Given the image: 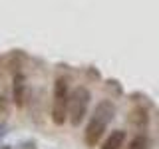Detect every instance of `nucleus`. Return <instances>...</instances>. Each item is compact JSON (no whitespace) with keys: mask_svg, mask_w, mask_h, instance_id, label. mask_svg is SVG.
I'll list each match as a JSON object with an SVG mask.
<instances>
[{"mask_svg":"<svg viewBox=\"0 0 159 149\" xmlns=\"http://www.w3.org/2000/svg\"><path fill=\"white\" fill-rule=\"evenodd\" d=\"M113 117H116V106L109 99H102L96 106V109H93L92 117H89V123H88L86 131H84V143L92 149L96 147L102 141V137L106 135L107 125L111 123Z\"/></svg>","mask_w":159,"mask_h":149,"instance_id":"obj_1","label":"nucleus"},{"mask_svg":"<svg viewBox=\"0 0 159 149\" xmlns=\"http://www.w3.org/2000/svg\"><path fill=\"white\" fill-rule=\"evenodd\" d=\"M70 89H68V79L66 78H58L54 84V97H52V109L50 115L52 121L56 125H64L68 119V111H70Z\"/></svg>","mask_w":159,"mask_h":149,"instance_id":"obj_2","label":"nucleus"},{"mask_svg":"<svg viewBox=\"0 0 159 149\" xmlns=\"http://www.w3.org/2000/svg\"><path fill=\"white\" fill-rule=\"evenodd\" d=\"M89 102H92V93L86 86H78L70 93V111H68V119L74 127H78L80 123L84 121L89 107Z\"/></svg>","mask_w":159,"mask_h":149,"instance_id":"obj_3","label":"nucleus"},{"mask_svg":"<svg viewBox=\"0 0 159 149\" xmlns=\"http://www.w3.org/2000/svg\"><path fill=\"white\" fill-rule=\"evenodd\" d=\"M12 96H14V103L16 107H24L26 106V97H28V84L24 74H16L14 76V89H12Z\"/></svg>","mask_w":159,"mask_h":149,"instance_id":"obj_4","label":"nucleus"},{"mask_svg":"<svg viewBox=\"0 0 159 149\" xmlns=\"http://www.w3.org/2000/svg\"><path fill=\"white\" fill-rule=\"evenodd\" d=\"M127 123L135 129H145L149 123V115H147V109L143 106H135L131 111L127 113Z\"/></svg>","mask_w":159,"mask_h":149,"instance_id":"obj_5","label":"nucleus"},{"mask_svg":"<svg viewBox=\"0 0 159 149\" xmlns=\"http://www.w3.org/2000/svg\"><path fill=\"white\" fill-rule=\"evenodd\" d=\"M123 143H125V131L123 129H113L99 149H121Z\"/></svg>","mask_w":159,"mask_h":149,"instance_id":"obj_6","label":"nucleus"},{"mask_svg":"<svg viewBox=\"0 0 159 149\" xmlns=\"http://www.w3.org/2000/svg\"><path fill=\"white\" fill-rule=\"evenodd\" d=\"M147 147H149V139H147V135H143V133L135 135L127 143V149H147Z\"/></svg>","mask_w":159,"mask_h":149,"instance_id":"obj_7","label":"nucleus"},{"mask_svg":"<svg viewBox=\"0 0 159 149\" xmlns=\"http://www.w3.org/2000/svg\"><path fill=\"white\" fill-rule=\"evenodd\" d=\"M4 129H6V127H4V125H2V123H0V137H2V135H4V133H6V131H4Z\"/></svg>","mask_w":159,"mask_h":149,"instance_id":"obj_8","label":"nucleus"}]
</instances>
